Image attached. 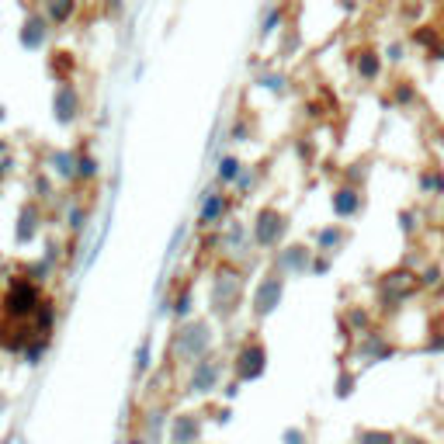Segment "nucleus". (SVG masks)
Listing matches in <instances>:
<instances>
[{"label": "nucleus", "mask_w": 444, "mask_h": 444, "mask_svg": "<svg viewBox=\"0 0 444 444\" xmlns=\"http://www.w3.org/2000/svg\"><path fill=\"white\" fill-rule=\"evenodd\" d=\"M333 208H337V215H358L361 212V191L358 188H340L333 195Z\"/></svg>", "instance_id": "nucleus-4"}, {"label": "nucleus", "mask_w": 444, "mask_h": 444, "mask_svg": "<svg viewBox=\"0 0 444 444\" xmlns=\"http://www.w3.org/2000/svg\"><path fill=\"white\" fill-rule=\"evenodd\" d=\"M358 444H400V434H392V431H361Z\"/></svg>", "instance_id": "nucleus-6"}, {"label": "nucleus", "mask_w": 444, "mask_h": 444, "mask_svg": "<svg viewBox=\"0 0 444 444\" xmlns=\"http://www.w3.org/2000/svg\"><path fill=\"white\" fill-rule=\"evenodd\" d=\"M400 226H403L406 236L420 233V219H416V212H413V208H403V212H400Z\"/></svg>", "instance_id": "nucleus-7"}, {"label": "nucleus", "mask_w": 444, "mask_h": 444, "mask_svg": "<svg viewBox=\"0 0 444 444\" xmlns=\"http://www.w3.org/2000/svg\"><path fill=\"white\" fill-rule=\"evenodd\" d=\"M340 240H344V229H326L323 233V243L330 246V253H333V246H337Z\"/></svg>", "instance_id": "nucleus-8"}, {"label": "nucleus", "mask_w": 444, "mask_h": 444, "mask_svg": "<svg viewBox=\"0 0 444 444\" xmlns=\"http://www.w3.org/2000/svg\"><path fill=\"white\" fill-rule=\"evenodd\" d=\"M416 188L424 198H444V167L441 163H424L416 174Z\"/></svg>", "instance_id": "nucleus-2"}, {"label": "nucleus", "mask_w": 444, "mask_h": 444, "mask_svg": "<svg viewBox=\"0 0 444 444\" xmlns=\"http://www.w3.org/2000/svg\"><path fill=\"white\" fill-rule=\"evenodd\" d=\"M361 358H368V361H385V358H392L396 354V344L385 337V333H375V330H368V333H361Z\"/></svg>", "instance_id": "nucleus-3"}, {"label": "nucleus", "mask_w": 444, "mask_h": 444, "mask_svg": "<svg viewBox=\"0 0 444 444\" xmlns=\"http://www.w3.org/2000/svg\"><path fill=\"white\" fill-rule=\"evenodd\" d=\"M416 275H420V288H424V292H438L444 284V268L438 260H434V264H424Z\"/></svg>", "instance_id": "nucleus-5"}, {"label": "nucleus", "mask_w": 444, "mask_h": 444, "mask_svg": "<svg viewBox=\"0 0 444 444\" xmlns=\"http://www.w3.org/2000/svg\"><path fill=\"white\" fill-rule=\"evenodd\" d=\"M400 444H431V441L420 438V434H400Z\"/></svg>", "instance_id": "nucleus-9"}, {"label": "nucleus", "mask_w": 444, "mask_h": 444, "mask_svg": "<svg viewBox=\"0 0 444 444\" xmlns=\"http://www.w3.org/2000/svg\"><path fill=\"white\" fill-rule=\"evenodd\" d=\"M420 292H424V288H420V275H416L413 268H396V271L382 275L378 284H375V295H378V313H385V316L400 313L406 302H409L413 295H420Z\"/></svg>", "instance_id": "nucleus-1"}]
</instances>
